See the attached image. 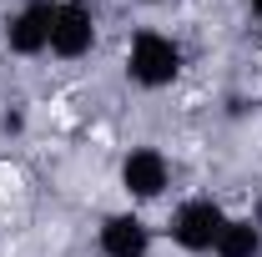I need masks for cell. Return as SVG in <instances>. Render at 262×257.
Instances as JSON below:
<instances>
[{
	"label": "cell",
	"mask_w": 262,
	"mask_h": 257,
	"mask_svg": "<svg viewBox=\"0 0 262 257\" xmlns=\"http://www.w3.org/2000/svg\"><path fill=\"white\" fill-rule=\"evenodd\" d=\"M182 76V46L162 31H136L126 51V81L141 91H162Z\"/></svg>",
	"instance_id": "cell-1"
},
{
	"label": "cell",
	"mask_w": 262,
	"mask_h": 257,
	"mask_svg": "<svg viewBox=\"0 0 262 257\" xmlns=\"http://www.w3.org/2000/svg\"><path fill=\"white\" fill-rule=\"evenodd\" d=\"M222 227H227L222 202H212V197H187V202L171 212L166 232H171V242H177L182 252H217Z\"/></svg>",
	"instance_id": "cell-2"
},
{
	"label": "cell",
	"mask_w": 262,
	"mask_h": 257,
	"mask_svg": "<svg viewBox=\"0 0 262 257\" xmlns=\"http://www.w3.org/2000/svg\"><path fill=\"white\" fill-rule=\"evenodd\" d=\"M96 46V15L86 0H56L51 10V56L61 61H81Z\"/></svg>",
	"instance_id": "cell-3"
},
{
	"label": "cell",
	"mask_w": 262,
	"mask_h": 257,
	"mask_svg": "<svg viewBox=\"0 0 262 257\" xmlns=\"http://www.w3.org/2000/svg\"><path fill=\"white\" fill-rule=\"evenodd\" d=\"M121 187H126L131 202H157V197L171 187V166L157 146H131L121 157Z\"/></svg>",
	"instance_id": "cell-4"
},
{
	"label": "cell",
	"mask_w": 262,
	"mask_h": 257,
	"mask_svg": "<svg viewBox=\"0 0 262 257\" xmlns=\"http://www.w3.org/2000/svg\"><path fill=\"white\" fill-rule=\"evenodd\" d=\"M51 10L56 0H26L10 20H5V46L15 56H40L51 51Z\"/></svg>",
	"instance_id": "cell-5"
},
{
	"label": "cell",
	"mask_w": 262,
	"mask_h": 257,
	"mask_svg": "<svg viewBox=\"0 0 262 257\" xmlns=\"http://www.w3.org/2000/svg\"><path fill=\"white\" fill-rule=\"evenodd\" d=\"M96 247L101 257H146L151 252V227L136 212H111L96 232Z\"/></svg>",
	"instance_id": "cell-6"
},
{
	"label": "cell",
	"mask_w": 262,
	"mask_h": 257,
	"mask_svg": "<svg viewBox=\"0 0 262 257\" xmlns=\"http://www.w3.org/2000/svg\"><path fill=\"white\" fill-rule=\"evenodd\" d=\"M262 252V227L252 217H227L217 237V257H257Z\"/></svg>",
	"instance_id": "cell-7"
},
{
	"label": "cell",
	"mask_w": 262,
	"mask_h": 257,
	"mask_svg": "<svg viewBox=\"0 0 262 257\" xmlns=\"http://www.w3.org/2000/svg\"><path fill=\"white\" fill-rule=\"evenodd\" d=\"M247 10H252V15H257V20H262V0H247Z\"/></svg>",
	"instance_id": "cell-8"
},
{
	"label": "cell",
	"mask_w": 262,
	"mask_h": 257,
	"mask_svg": "<svg viewBox=\"0 0 262 257\" xmlns=\"http://www.w3.org/2000/svg\"><path fill=\"white\" fill-rule=\"evenodd\" d=\"M141 5H162V0H141Z\"/></svg>",
	"instance_id": "cell-9"
}]
</instances>
